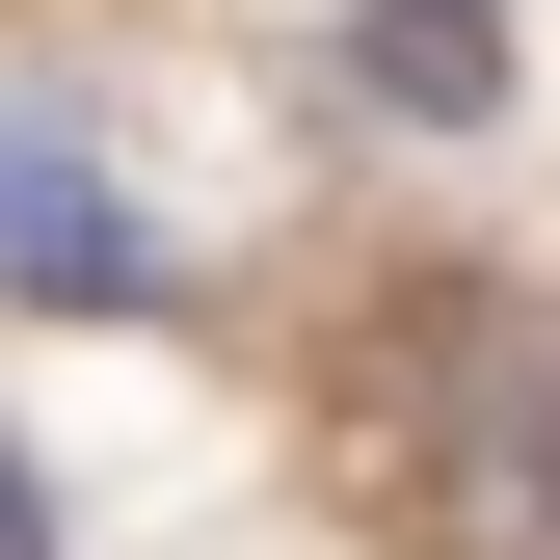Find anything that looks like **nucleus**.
I'll use <instances>...</instances> for the list:
<instances>
[{
  "label": "nucleus",
  "instance_id": "1",
  "mask_svg": "<svg viewBox=\"0 0 560 560\" xmlns=\"http://www.w3.org/2000/svg\"><path fill=\"white\" fill-rule=\"evenodd\" d=\"M0 294H27V320H161V294H187V267H161V214H133V187H107L54 107H0Z\"/></svg>",
  "mask_w": 560,
  "mask_h": 560
},
{
  "label": "nucleus",
  "instance_id": "2",
  "mask_svg": "<svg viewBox=\"0 0 560 560\" xmlns=\"http://www.w3.org/2000/svg\"><path fill=\"white\" fill-rule=\"evenodd\" d=\"M428 454H454V508H480V534H560V294H480V320H454Z\"/></svg>",
  "mask_w": 560,
  "mask_h": 560
},
{
  "label": "nucleus",
  "instance_id": "3",
  "mask_svg": "<svg viewBox=\"0 0 560 560\" xmlns=\"http://www.w3.org/2000/svg\"><path fill=\"white\" fill-rule=\"evenodd\" d=\"M347 81H374L400 133H480V107H508V0H374V27H347Z\"/></svg>",
  "mask_w": 560,
  "mask_h": 560
},
{
  "label": "nucleus",
  "instance_id": "4",
  "mask_svg": "<svg viewBox=\"0 0 560 560\" xmlns=\"http://www.w3.org/2000/svg\"><path fill=\"white\" fill-rule=\"evenodd\" d=\"M0 560H54V480H27V454H0Z\"/></svg>",
  "mask_w": 560,
  "mask_h": 560
}]
</instances>
